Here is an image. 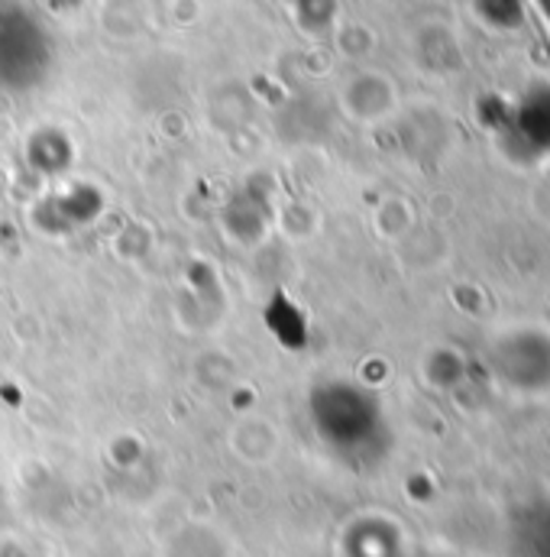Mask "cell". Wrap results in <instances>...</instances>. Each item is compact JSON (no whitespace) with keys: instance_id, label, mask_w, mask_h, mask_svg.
Segmentation results:
<instances>
[{"instance_id":"2","label":"cell","mask_w":550,"mask_h":557,"mask_svg":"<svg viewBox=\"0 0 550 557\" xmlns=\"http://www.w3.org/2000/svg\"><path fill=\"white\" fill-rule=\"evenodd\" d=\"M509 555L550 557V499H535L512 516Z\"/></svg>"},{"instance_id":"1","label":"cell","mask_w":550,"mask_h":557,"mask_svg":"<svg viewBox=\"0 0 550 557\" xmlns=\"http://www.w3.org/2000/svg\"><path fill=\"white\" fill-rule=\"evenodd\" d=\"M52 62L42 23L13 0H0V88H33Z\"/></svg>"}]
</instances>
